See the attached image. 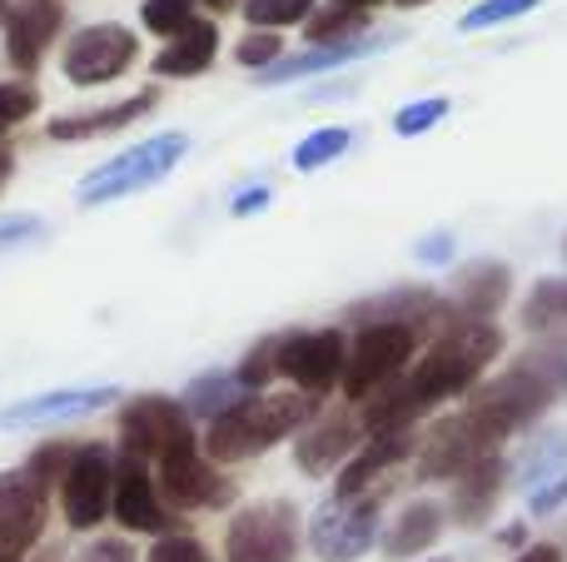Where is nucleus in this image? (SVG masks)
Instances as JSON below:
<instances>
[{"label": "nucleus", "mask_w": 567, "mask_h": 562, "mask_svg": "<svg viewBox=\"0 0 567 562\" xmlns=\"http://www.w3.org/2000/svg\"><path fill=\"white\" fill-rule=\"evenodd\" d=\"M155 110V90L150 95H130L120 105L105 110H90V115H65V119H50V139H100V135H115V129L135 125L140 115Z\"/></svg>", "instance_id": "obj_19"}, {"label": "nucleus", "mask_w": 567, "mask_h": 562, "mask_svg": "<svg viewBox=\"0 0 567 562\" xmlns=\"http://www.w3.org/2000/svg\"><path fill=\"white\" fill-rule=\"evenodd\" d=\"M110 498H115V464H110L105 448H80L70 473L60 478V508H65V523L75 533H90V528L105 518Z\"/></svg>", "instance_id": "obj_11"}, {"label": "nucleus", "mask_w": 567, "mask_h": 562, "mask_svg": "<svg viewBox=\"0 0 567 562\" xmlns=\"http://www.w3.org/2000/svg\"><path fill=\"white\" fill-rule=\"evenodd\" d=\"M299 553V513L293 503H255L229 518L225 562H293Z\"/></svg>", "instance_id": "obj_6"}, {"label": "nucleus", "mask_w": 567, "mask_h": 562, "mask_svg": "<svg viewBox=\"0 0 567 562\" xmlns=\"http://www.w3.org/2000/svg\"><path fill=\"white\" fill-rule=\"evenodd\" d=\"M503 294H508V269L503 264H473L468 274H463V319L488 324V314L503 304Z\"/></svg>", "instance_id": "obj_26"}, {"label": "nucleus", "mask_w": 567, "mask_h": 562, "mask_svg": "<svg viewBox=\"0 0 567 562\" xmlns=\"http://www.w3.org/2000/svg\"><path fill=\"white\" fill-rule=\"evenodd\" d=\"M518 562H563V553H558V548L543 543V548H528V553H523Z\"/></svg>", "instance_id": "obj_43"}, {"label": "nucleus", "mask_w": 567, "mask_h": 562, "mask_svg": "<svg viewBox=\"0 0 567 562\" xmlns=\"http://www.w3.org/2000/svg\"><path fill=\"white\" fill-rule=\"evenodd\" d=\"M443 115H449V100H443V95H433V100H413V105H403L399 115H393V135L413 139V135H423V129L439 125Z\"/></svg>", "instance_id": "obj_33"}, {"label": "nucleus", "mask_w": 567, "mask_h": 562, "mask_svg": "<svg viewBox=\"0 0 567 562\" xmlns=\"http://www.w3.org/2000/svg\"><path fill=\"white\" fill-rule=\"evenodd\" d=\"M498 483H503V464L498 458H483L473 464L468 473L458 478V493H453V508H458V523H483L498 498Z\"/></svg>", "instance_id": "obj_24"}, {"label": "nucleus", "mask_w": 567, "mask_h": 562, "mask_svg": "<svg viewBox=\"0 0 567 562\" xmlns=\"http://www.w3.org/2000/svg\"><path fill=\"white\" fill-rule=\"evenodd\" d=\"M439 314H443V304L433 294H423V289H403V294L373 299V304L353 309V319H363V324H403V329H413V334H419L423 324H433Z\"/></svg>", "instance_id": "obj_21"}, {"label": "nucleus", "mask_w": 567, "mask_h": 562, "mask_svg": "<svg viewBox=\"0 0 567 562\" xmlns=\"http://www.w3.org/2000/svg\"><path fill=\"white\" fill-rule=\"evenodd\" d=\"M245 398H249V388L239 384V374H205V378H195V384H189L185 408H189V414H205L209 424H215V418H225L229 408H239Z\"/></svg>", "instance_id": "obj_25"}, {"label": "nucleus", "mask_w": 567, "mask_h": 562, "mask_svg": "<svg viewBox=\"0 0 567 562\" xmlns=\"http://www.w3.org/2000/svg\"><path fill=\"white\" fill-rule=\"evenodd\" d=\"M195 6H199V0H145V6H140V20H145L155 35L175 40L179 30L195 25Z\"/></svg>", "instance_id": "obj_31"}, {"label": "nucleus", "mask_w": 567, "mask_h": 562, "mask_svg": "<svg viewBox=\"0 0 567 562\" xmlns=\"http://www.w3.org/2000/svg\"><path fill=\"white\" fill-rule=\"evenodd\" d=\"M523 324L528 329H558L567 324V279H543L523 304Z\"/></svg>", "instance_id": "obj_28"}, {"label": "nucleus", "mask_w": 567, "mask_h": 562, "mask_svg": "<svg viewBox=\"0 0 567 562\" xmlns=\"http://www.w3.org/2000/svg\"><path fill=\"white\" fill-rule=\"evenodd\" d=\"M215 55H219V30L209 20H195L155 55V75H199V70L215 65Z\"/></svg>", "instance_id": "obj_20"}, {"label": "nucleus", "mask_w": 567, "mask_h": 562, "mask_svg": "<svg viewBox=\"0 0 567 562\" xmlns=\"http://www.w3.org/2000/svg\"><path fill=\"white\" fill-rule=\"evenodd\" d=\"M40 110V95L35 85H0V135L16 129L20 119H30Z\"/></svg>", "instance_id": "obj_36"}, {"label": "nucleus", "mask_w": 567, "mask_h": 562, "mask_svg": "<svg viewBox=\"0 0 567 562\" xmlns=\"http://www.w3.org/2000/svg\"><path fill=\"white\" fill-rule=\"evenodd\" d=\"M343 364H349V348H343L339 329H313V334H284V354H279V374H289L299 384V394L319 398L333 384H343Z\"/></svg>", "instance_id": "obj_10"}, {"label": "nucleus", "mask_w": 567, "mask_h": 562, "mask_svg": "<svg viewBox=\"0 0 567 562\" xmlns=\"http://www.w3.org/2000/svg\"><path fill=\"white\" fill-rule=\"evenodd\" d=\"M443 533V513L433 503H413L403 508V518L389 528V538H383V553L389 558H413V553H429L433 543H439Z\"/></svg>", "instance_id": "obj_23"}, {"label": "nucleus", "mask_w": 567, "mask_h": 562, "mask_svg": "<svg viewBox=\"0 0 567 562\" xmlns=\"http://www.w3.org/2000/svg\"><path fill=\"white\" fill-rule=\"evenodd\" d=\"M110 513H115L120 528L130 533H165L169 513L159 503V488L150 483V468L145 458H120L115 464V498H110Z\"/></svg>", "instance_id": "obj_13"}, {"label": "nucleus", "mask_w": 567, "mask_h": 562, "mask_svg": "<svg viewBox=\"0 0 567 562\" xmlns=\"http://www.w3.org/2000/svg\"><path fill=\"white\" fill-rule=\"evenodd\" d=\"M269 199H275V189H265V185H255V189H245V195L229 205V215L235 219H245V215H259V209H269Z\"/></svg>", "instance_id": "obj_39"}, {"label": "nucleus", "mask_w": 567, "mask_h": 562, "mask_svg": "<svg viewBox=\"0 0 567 562\" xmlns=\"http://www.w3.org/2000/svg\"><path fill=\"white\" fill-rule=\"evenodd\" d=\"M313 404L319 398L309 394H249L239 408H229L225 418L209 424V458L215 464H245V458H259L265 448H275L279 438H289L299 424H309Z\"/></svg>", "instance_id": "obj_2"}, {"label": "nucleus", "mask_w": 567, "mask_h": 562, "mask_svg": "<svg viewBox=\"0 0 567 562\" xmlns=\"http://www.w3.org/2000/svg\"><path fill=\"white\" fill-rule=\"evenodd\" d=\"M493 354H498V329L478 324V319H458V324L429 348V358H423L409 378H399V384H389L383 394L369 398L363 428H369V434L413 428V418H423L433 404L468 394Z\"/></svg>", "instance_id": "obj_1"}, {"label": "nucleus", "mask_w": 567, "mask_h": 562, "mask_svg": "<svg viewBox=\"0 0 567 562\" xmlns=\"http://www.w3.org/2000/svg\"><path fill=\"white\" fill-rule=\"evenodd\" d=\"M0 562H10V558H0Z\"/></svg>", "instance_id": "obj_50"}, {"label": "nucleus", "mask_w": 567, "mask_h": 562, "mask_svg": "<svg viewBox=\"0 0 567 562\" xmlns=\"http://www.w3.org/2000/svg\"><path fill=\"white\" fill-rule=\"evenodd\" d=\"M419 334L403 324H363L353 334L349 364H343V398H373L389 384H399L409 368Z\"/></svg>", "instance_id": "obj_4"}, {"label": "nucleus", "mask_w": 567, "mask_h": 562, "mask_svg": "<svg viewBox=\"0 0 567 562\" xmlns=\"http://www.w3.org/2000/svg\"><path fill=\"white\" fill-rule=\"evenodd\" d=\"M349 145H353L349 129H313L309 139L293 145V169H323L329 159H339Z\"/></svg>", "instance_id": "obj_29"}, {"label": "nucleus", "mask_w": 567, "mask_h": 562, "mask_svg": "<svg viewBox=\"0 0 567 562\" xmlns=\"http://www.w3.org/2000/svg\"><path fill=\"white\" fill-rule=\"evenodd\" d=\"M493 448H498V438L488 434V424L473 408H463V414L443 418L429 434V444H423V478H463L473 464L493 458Z\"/></svg>", "instance_id": "obj_9"}, {"label": "nucleus", "mask_w": 567, "mask_h": 562, "mask_svg": "<svg viewBox=\"0 0 567 562\" xmlns=\"http://www.w3.org/2000/svg\"><path fill=\"white\" fill-rule=\"evenodd\" d=\"M363 418H349V414H329L323 424H313L309 434L299 438L293 458H299L303 473H329L333 464H349L353 454L363 448Z\"/></svg>", "instance_id": "obj_16"}, {"label": "nucleus", "mask_w": 567, "mask_h": 562, "mask_svg": "<svg viewBox=\"0 0 567 562\" xmlns=\"http://www.w3.org/2000/svg\"><path fill=\"white\" fill-rule=\"evenodd\" d=\"M399 6H423V0H399Z\"/></svg>", "instance_id": "obj_49"}, {"label": "nucleus", "mask_w": 567, "mask_h": 562, "mask_svg": "<svg viewBox=\"0 0 567 562\" xmlns=\"http://www.w3.org/2000/svg\"><path fill=\"white\" fill-rule=\"evenodd\" d=\"M35 562H55V553H40V558H35Z\"/></svg>", "instance_id": "obj_48"}, {"label": "nucleus", "mask_w": 567, "mask_h": 562, "mask_svg": "<svg viewBox=\"0 0 567 562\" xmlns=\"http://www.w3.org/2000/svg\"><path fill=\"white\" fill-rule=\"evenodd\" d=\"M115 388H55V394H40V398H25V404L6 408L0 424L6 428H25V424H70V418H85V414H100V408L115 404Z\"/></svg>", "instance_id": "obj_15"}, {"label": "nucleus", "mask_w": 567, "mask_h": 562, "mask_svg": "<svg viewBox=\"0 0 567 562\" xmlns=\"http://www.w3.org/2000/svg\"><path fill=\"white\" fill-rule=\"evenodd\" d=\"M369 25V10H353V6H329V10H313L309 15V40L313 45H349V35Z\"/></svg>", "instance_id": "obj_27"}, {"label": "nucleus", "mask_w": 567, "mask_h": 562, "mask_svg": "<svg viewBox=\"0 0 567 562\" xmlns=\"http://www.w3.org/2000/svg\"><path fill=\"white\" fill-rule=\"evenodd\" d=\"M563 498H567V478L558 488H548V493H533V508H538V513H548V508H558Z\"/></svg>", "instance_id": "obj_42"}, {"label": "nucleus", "mask_w": 567, "mask_h": 562, "mask_svg": "<svg viewBox=\"0 0 567 562\" xmlns=\"http://www.w3.org/2000/svg\"><path fill=\"white\" fill-rule=\"evenodd\" d=\"M0 20H10V0H0Z\"/></svg>", "instance_id": "obj_47"}, {"label": "nucleus", "mask_w": 567, "mask_h": 562, "mask_svg": "<svg viewBox=\"0 0 567 562\" xmlns=\"http://www.w3.org/2000/svg\"><path fill=\"white\" fill-rule=\"evenodd\" d=\"M40 235H45V225H40L35 215H10V219H0V254H6V249L30 244V239H40Z\"/></svg>", "instance_id": "obj_38"}, {"label": "nucleus", "mask_w": 567, "mask_h": 562, "mask_svg": "<svg viewBox=\"0 0 567 562\" xmlns=\"http://www.w3.org/2000/svg\"><path fill=\"white\" fill-rule=\"evenodd\" d=\"M120 448L130 458H155V464L195 454V414L175 398H135L120 414Z\"/></svg>", "instance_id": "obj_5"}, {"label": "nucleus", "mask_w": 567, "mask_h": 562, "mask_svg": "<svg viewBox=\"0 0 567 562\" xmlns=\"http://www.w3.org/2000/svg\"><path fill=\"white\" fill-rule=\"evenodd\" d=\"M185 159V135H155L145 145L125 149L115 155L110 165H100L95 175L80 179V209H100V205H115L125 195H140V189L159 185L169 169Z\"/></svg>", "instance_id": "obj_3"}, {"label": "nucleus", "mask_w": 567, "mask_h": 562, "mask_svg": "<svg viewBox=\"0 0 567 562\" xmlns=\"http://www.w3.org/2000/svg\"><path fill=\"white\" fill-rule=\"evenodd\" d=\"M333 6H353V10H373V6H383V0H333Z\"/></svg>", "instance_id": "obj_45"}, {"label": "nucleus", "mask_w": 567, "mask_h": 562, "mask_svg": "<svg viewBox=\"0 0 567 562\" xmlns=\"http://www.w3.org/2000/svg\"><path fill=\"white\" fill-rule=\"evenodd\" d=\"M159 493L175 508H209V503H225L229 488L199 454H175L159 464Z\"/></svg>", "instance_id": "obj_17"}, {"label": "nucleus", "mask_w": 567, "mask_h": 562, "mask_svg": "<svg viewBox=\"0 0 567 562\" xmlns=\"http://www.w3.org/2000/svg\"><path fill=\"white\" fill-rule=\"evenodd\" d=\"M199 6H209V10H235L239 0H199Z\"/></svg>", "instance_id": "obj_46"}, {"label": "nucleus", "mask_w": 567, "mask_h": 562, "mask_svg": "<svg viewBox=\"0 0 567 562\" xmlns=\"http://www.w3.org/2000/svg\"><path fill=\"white\" fill-rule=\"evenodd\" d=\"M543 0H483V6H473L468 15L458 20L463 30H488V25H503V20H518L528 15V10H538Z\"/></svg>", "instance_id": "obj_34"}, {"label": "nucleus", "mask_w": 567, "mask_h": 562, "mask_svg": "<svg viewBox=\"0 0 567 562\" xmlns=\"http://www.w3.org/2000/svg\"><path fill=\"white\" fill-rule=\"evenodd\" d=\"M45 483H35L30 473H0V558L16 562L30 553V543H40L45 533Z\"/></svg>", "instance_id": "obj_12"}, {"label": "nucleus", "mask_w": 567, "mask_h": 562, "mask_svg": "<svg viewBox=\"0 0 567 562\" xmlns=\"http://www.w3.org/2000/svg\"><path fill=\"white\" fill-rule=\"evenodd\" d=\"M135 55H140V40L125 25H85L65 40L60 70H65L70 85H105V80L125 75L135 65Z\"/></svg>", "instance_id": "obj_8"}, {"label": "nucleus", "mask_w": 567, "mask_h": 562, "mask_svg": "<svg viewBox=\"0 0 567 562\" xmlns=\"http://www.w3.org/2000/svg\"><path fill=\"white\" fill-rule=\"evenodd\" d=\"M313 15V0H245V20L255 30H279V25H299Z\"/></svg>", "instance_id": "obj_30"}, {"label": "nucleus", "mask_w": 567, "mask_h": 562, "mask_svg": "<svg viewBox=\"0 0 567 562\" xmlns=\"http://www.w3.org/2000/svg\"><path fill=\"white\" fill-rule=\"evenodd\" d=\"M383 40H349V45H313V50H299V55H284L279 65H269L265 85H284V80H299V75H313V70H333L343 60H359V55H373Z\"/></svg>", "instance_id": "obj_22"}, {"label": "nucleus", "mask_w": 567, "mask_h": 562, "mask_svg": "<svg viewBox=\"0 0 567 562\" xmlns=\"http://www.w3.org/2000/svg\"><path fill=\"white\" fill-rule=\"evenodd\" d=\"M279 354H284V339H265V344H255L245 364L235 368L239 384H245L249 394H265V384L279 374Z\"/></svg>", "instance_id": "obj_32"}, {"label": "nucleus", "mask_w": 567, "mask_h": 562, "mask_svg": "<svg viewBox=\"0 0 567 562\" xmlns=\"http://www.w3.org/2000/svg\"><path fill=\"white\" fill-rule=\"evenodd\" d=\"M235 60H239V65H249V70H259V75H265L269 65H279V60H284V40L275 35V30H255V35L239 40Z\"/></svg>", "instance_id": "obj_35"}, {"label": "nucleus", "mask_w": 567, "mask_h": 562, "mask_svg": "<svg viewBox=\"0 0 567 562\" xmlns=\"http://www.w3.org/2000/svg\"><path fill=\"white\" fill-rule=\"evenodd\" d=\"M60 6L55 0H25L20 10H10L6 20V55L20 75H35L40 60H45L50 40L60 35Z\"/></svg>", "instance_id": "obj_14"}, {"label": "nucleus", "mask_w": 567, "mask_h": 562, "mask_svg": "<svg viewBox=\"0 0 567 562\" xmlns=\"http://www.w3.org/2000/svg\"><path fill=\"white\" fill-rule=\"evenodd\" d=\"M150 562H209V553H205V543H199V538L169 533V538H159V543L150 548Z\"/></svg>", "instance_id": "obj_37"}, {"label": "nucleus", "mask_w": 567, "mask_h": 562, "mask_svg": "<svg viewBox=\"0 0 567 562\" xmlns=\"http://www.w3.org/2000/svg\"><path fill=\"white\" fill-rule=\"evenodd\" d=\"M10 169H16V159H10V149H6V145H0V189H6Z\"/></svg>", "instance_id": "obj_44"}, {"label": "nucleus", "mask_w": 567, "mask_h": 562, "mask_svg": "<svg viewBox=\"0 0 567 562\" xmlns=\"http://www.w3.org/2000/svg\"><path fill=\"white\" fill-rule=\"evenodd\" d=\"M373 528H379V503L369 493H353V498H329V503L313 513L309 523V548L323 562H353L369 553L373 543Z\"/></svg>", "instance_id": "obj_7"}, {"label": "nucleus", "mask_w": 567, "mask_h": 562, "mask_svg": "<svg viewBox=\"0 0 567 562\" xmlns=\"http://www.w3.org/2000/svg\"><path fill=\"white\" fill-rule=\"evenodd\" d=\"M413 454V428H393V434H373L369 444L359 448V454L343 464V473H339V493L343 498H353V493H363V488L373 483V478L383 473V468H393V464H403V458Z\"/></svg>", "instance_id": "obj_18"}, {"label": "nucleus", "mask_w": 567, "mask_h": 562, "mask_svg": "<svg viewBox=\"0 0 567 562\" xmlns=\"http://www.w3.org/2000/svg\"><path fill=\"white\" fill-rule=\"evenodd\" d=\"M449 254H453V239L449 235H433V244H419V259H433V264H443Z\"/></svg>", "instance_id": "obj_41"}, {"label": "nucleus", "mask_w": 567, "mask_h": 562, "mask_svg": "<svg viewBox=\"0 0 567 562\" xmlns=\"http://www.w3.org/2000/svg\"><path fill=\"white\" fill-rule=\"evenodd\" d=\"M80 562H135V553L125 543H95Z\"/></svg>", "instance_id": "obj_40"}]
</instances>
